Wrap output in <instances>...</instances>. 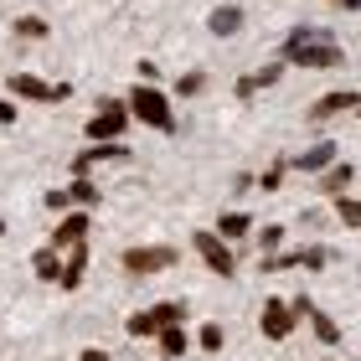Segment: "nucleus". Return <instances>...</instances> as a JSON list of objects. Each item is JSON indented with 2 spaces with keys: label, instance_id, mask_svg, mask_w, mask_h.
Segmentation results:
<instances>
[{
  "label": "nucleus",
  "instance_id": "423d86ee",
  "mask_svg": "<svg viewBox=\"0 0 361 361\" xmlns=\"http://www.w3.org/2000/svg\"><path fill=\"white\" fill-rule=\"evenodd\" d=\"M11 93L37 98V104H62L73 88H68V83H42V78H31V73H16V78H11Z\"/></svg>",
  "mask_w": 361,
  "mask_h": 361
},
{
  "label": "nucleus",
  "instance_id": "412c9836",
  "mask_svg": "<svg viewBox=\"0 0 361 361\" xmlns=\"http://www.w3.org/2000/svg\"><path fill=\"white\" fill-rule=\"evenodd\" d=\"M346 186H351V166H331V171H325V180H320V191H331V196H341Z\"/></svg>",
  "mask_w": 361,
  "mask_h": 361
},
{
  "label": "nucleus",
  "instance_id": "6e6552de",
  "mask_svg": "<svg viewBox=\"0 0 361 361\" xmlns=\"http://www.w3.org/2000/svg\"><path fill=\"white\" fill-rule=\"evenodd\" d=\"M294 264H305V269H325V264H331V253H325V248H305V253H269V258H264V274L294 269Z\"/></svg>",
  "mask_w": 361,
  "mask_h": 361
},
{
  "label": "nucleus",
  "instance_id": "dca6fc26",
  "mask_svg": "<svg viewBox=\"0 0 361 361\" xmlns=\"http://www.w3.org/2000/svg\"><path fill=\"white\" fill-rule=\"evenodd\" d=\"M294 166H300V171H331V166H336V145H325V140H320L315 150H305L300 160H294Z\"/></svg>",
  "mask_w": 361,
  "mask_h": 361
},
{
  "label": "nucleus",
  "instance_id": "9b49d317",
  "mask_svg": "<svg viewBox=\"0 0 361 361\" xmlns=\"http://www.w3.org/2000/svg\"><path fill=\"white\" fill-rule=\"evenodd\" d=\"M124 155H129V150H124L119 140H93V150H83V155H78V160H73V171L83 176L88 166H98V160H124Z\"/></svg>",
  "mask_w": 361,
  "mask_h": 361
},
{
  "label": "nucleus",
  "instance_id": "a211bd4d",
  "mask_svg": "<svg viewBox=\"0 0 361 361\" xmlns=\"http://www.w3.org/2000/svg\"><path fill=\"white\" fill-rule=\"evenodd\" d=\"M73 202H78V207H98V202H104V191H98V186H88V180L78 176L73 186H68V207H73Z\"/></svg>",
  "mask_w": 361,
  "mask_h": 361
},
{
  "label": "nucleus",
  "instance_id": "aec40b11",
  "mask_svg": "<svg viewBox=\"0 0 361 361\" xmlns=\"http://www.w3.org/2000/svg\"><path fill=\"white\" fill-rule=\"evenodd\" d=\"M160 351L166 356H186V331H180V325H166V331H160Z\"/></svg>",
  "mask_w": 361,
  "mask_h": 361
},
{
  "label": "nucleus",
  "instance_id": "7c9ffc66",
  "mask_svg": "<svg viewBox=\"0 0 361 361\" xmlns=\"http://www.w3.org/2000/svg\"><path fill=\"white\" fill-rule=\"evenodd\" d=\"M336 6H346V11H361V0H336Z\"/></svg>",
  "mask_w": 361,
  "mask_h": 361
},
{
  "label": "nucleus",
  "instance_id": "393cba45",
  "mask_svg": "<svg viewBox=\"0 0 361 361\" xmlns=\"http://www.w3.org/2000/svg\"><path fill=\"white\" fill-rule=\"evenodd\" d=\"M16 31H21V37H47V21H37V16H21V21H16Z\"/></svg>",
  "mask_w": 361,
  "mask_h": 361
},
{
  "label": "nucleus",
  "instance_id": "b1692460",
  "mask_svg": "<svg viewBox=\"0 0 361 361\" xmlns=\"http://www.w3.org/2000/svg\"><path fill=\"white\" fill-rule=\"evenodd\" d=\"M196 341H202V351H222V325H202V336H196Z\"/></svg>",
  "mask_w": 361,
  "mask_h": 361
},
{
  "label": "nucleus",
  "instance_id": "f3484780",
  "mask_svg": "<svg viewBox=\"0 0 361 361\" xmlns=\"http://www.w3.org/2000/svg\"><path fill=\"white\" fill-rule=\"evenodd\" d=\"M279 73H284V68H279V62H274V68H264V73H253V78H243V83H238V98H253L258 88H269V83H279Z\"/></svg>",
  "mask_w": 361,
  "mask_h": 361
},
{
  "label": "nucleus",
  "instance_id": "4be33fe9",
  "mask_svg": "<svg viewBox=\"0 0 361 361\" xmlns=\"http://www.w3.org/2000/svg\"><path fill=\"white\" fill-rule=\"evenodd\" d=\"M31 269H37L42 279H62V264H57V248H42L37 258H31Z\"/></svg>",
  "mask_w": 361,
  "mask_h": 361
},
{
  "label": "nucleus",
  "instance_id": "ddd939ff",
  "mask_svg": "<svg viewBox=\"0 0 361 361\" xmlns=\"http://www.w3.org/2000/svg\"><path fill=\"white\" fill-rule=\"evenodd\" d=\"M356 104H361L356 93H325L320 104L310 109V119H315V124H320V119H336V114H346V109H356Z\"/></svg>",
  "mask_w": 361,
  "mask_h": 361
},
{
  "label": "nucleus",
  "instance_id": "2eb2a0df",
  "mask_svg": "<svg viewBox=\"0 0 361 361\" xmlns=\"http://www.w3.org/2000/svg\"><path fill=\"white\" fill-rule=\"evenodd\" d=\"M83 269H88V253H83V243H73V258L62 264V279H57V284H62V289H78V284H83Z\"/></svg>",
  "mask_w": 361,
  "mask_h": 361
},
{
  "label": "nucleus",
  "instance_id": "6ab92c4d",
  "mask_svg": "<svg viewBox=\"0 0 361 361\" xmlns=\"http://www.w3.org/2000/svg\"><path fill=\"white\" fill-rule=\"evenodd\" d=\"M217 233H222V238H233V243H238L243 233H253V217H243V212H227V217L217 222Z\"/></svg>",
  "mask_w": 361,
  "mask_h": 361
},
{
  "label": "nucleus",
  "instance_id": "cd10ccee",
  "mask_svg": "<svg viewBox=\"0 0 361 361\" xmlns=\"http://www.w3.org/2000/svg\"><path fill=\"white\" fill-rule=\"evenodd\" d=\"M279 180H284V160H279V166H274L264 180H258V186H264V191H279Z\"/></svg>",
  "mask_w": 361,
  "mask_h": 361
},
{
  "label": "nucleus",
  "instance_id": "f257e3e1",
  "mask_svg": "<svg viewBox=\"0 0 361 361\" xmlns=\"http://www.w3.org/2000/svg\"><path fill=\"white\" fill-rule=\"evenodd\" d=\"M284 62L289 68H341V47L325 26H294L284 42Z\"/></svg>",
  "mask_w": 361,
  "mask_h": 361
},
{
  "label": "nucleus",
  "instance_id": "1a4fd4ad",
  "mask_svg": "<svg viewBox=\"0 0 361 361\" xmlns=\"http://www.w3.org/2000/svg\"><path fill=\"white\" fill-rule=\"evenodd\" d=\"M289 331H294V305L269 300V305H264V336H269V341H284Z\"/></svg>",
  "mask_w": 361,
  "mask_h": 361
},
{
  "label": "nucleus",
  "instance_id": "f8f14e48",
  "mask_svg": "<svg viewBox=\"0 0 361 361\" xmlns=\"http://www.w3.org/2000/svg\"><path fill=\"white\" fill-rule=\"evenodd\" d=\"M83 238H88V212H73V217H62V222H57L52 248H73V243H83Z\"/></svg>",
  "mask_w": 361,
  "mask_h": 361
},
{
  "label": "nucleus",
  "instance_id": "39448f33",
  "mask_svg": "<svg viewBox=\"0 0 361 361\" xmlns=\"http://www.w3.org/2000/svg\"><path fill=\"white\" fill-rule=\"evenodd\" d=\"M171 264H176V248H129L124 253V274H135V279L160 274V269H171Z\"/></svg>",
  "mask_w": 361,
  "mask_h": 361
},
{
  "label": "nucleus",
  "instance_id": "2f4dec72",
  "mask_svg": "<svg viewBox=\"0 0 361 361\" xmlns=\"http://www.w3.org/2000/svg\"><path fill=\"white\" fill-rule=\"evenodd\" d=\"M0 233H6V222H0Z\"/></svg>",
  "mask_w": 361,
  "mask_h": 361
},
{
  "label": "nucleus",
  "instance_id": "c85d7f7f",
  "mask_svg": "<svg viewBox=\"0 0 361 361\" xmlns=\"http://www.w3.org/2000/svg\"><path fill=\"white\" fill-rule=\"evenodd\" d=\"M0 124H16V104L11 98H0Z\"/></svg>",
  "mask_w": 361,
  "mask_h": 361
},
{
  "label": "nucleus",
  "instance_id": "c756f323",
  "mask_svg": "<svg viewBox=\"0 0 361 361\" xmlns=\"http://www.w3.org/2000/svg\"><path fill=\"white\" fill-rule=\"evenodd\" d=\"M78 361H109V351H98V346H88V351L78 356Z\"/></svg>",
  "mask_w": 361,
  "mask_h": 361
},
{
  "label": "nucleus",
  "instance_id": "5701e85b",
  "mask_svg": "<svg viewBox=\"0 0 361 361\" xmlns=\"http://www.w3.org/2000/svg\"><path fill=\"white\" fill-rule=\"evenodd\" d=\"M336 217L346 227H361V202H356V196H336Z\"/></svg>",
  "mask_w": 361,
  "mask_h": 361
},
{
  "label": "nucleus",
  "instance_id": "7ed1b4c3",
  "mask_svg": "<svg viewBox=\"0 0 361 361\" xmlns=\"http://www.w3.org/2000/svg\"><path fill=\"white\" fill-rule=\"evenodd\" d=\"M180 320H186V305L166 300V305H150L140 315H129V336H160L166 325H180Z\"/></svg>",
  "mask_w": 361,
  "mask_h": 361
},
{
  "label": "nucleus",
  "instance_id": "f03ea898",
  "mask_svg": "<svg viewBox=\"0 0 361 361\" xmlns=\"http://www.w3.org/2000/svg\"><path fill=\"white\" fill-rule=\"evenodd\" d=\"M129 114L145 119L150 129H160V135H171V129H176V114H171V104H166V93L150 88V83H140L135 93H129Z\"/></svg>",
  "mask_w": 361,
  "mask_h": 361
},
{
  "label": "nucleus",
  "instance_id": "bb28decb",
  "mask_svg": "<svg viewBox=\"0 0 361 361\" xmlns=\"http://www.w3.org/2000/svg\"><path fill=\"white\" fill-rule=\"evenodd\" d=\"M279 238H284V227H279V222H274V227H264V233H258V243H264V248H269V253L279 248Z\"/></svg>",
  "mask_w": 361,
  "mask_h": 361
},
{
  "label": "nucleus",
  "instance_id": "4468645a",
  "mask_svg": "<svg viewBox=\"0 0 361 361\" xmlns=\"http://www.w3.org/2000/svg\"><path fill=\"white\" fill-rule=\"evenodd\" d=\"M207 26L217 31V37H238V31H243V11H238V6H217Z\"/></svg>",
  "mask_w": 361,
  "mask_h": 361
},
{
  "label": "nucleus",
  "instance_id": "0eeeda50",
  "mask_svg": "<svg viewBox=\"0 0 361 361\" xmlns=\"http://www.w3.org/2000/svg\"><path fill=\"white\" fill-rule=\"evenodd\" d=\"M104 114H93L88 119V140H119L124 124H129V109L124 104H98Z\"/></svg>",
  "mask_w": 361,
  "mask_h": 361
},
{
  "label": "nucleus",
  "instance_id": "20e7f679",
  "mask_svg": "<svg viewBox=\"0 0 361 361\" xmlns=\"http://www.w3.org/2000/svg\"><path fill=\"white\" fill-rule=\"evenodd\" d=\"M196 253L207 258V269H212V274H222V279H233V274H238V258H233V248H227V238H222V233H196Z\"/></svg>",
  "mask_w": 361,
  "mask_h": 361
},
{
  "label": "nucleus",
  "instance_id": "a878e982",
  "mask_svg": "<svg viewBox=\"0 0 361 361\" xmlns=\"http://www.w3.org/2000/svg\"><path fill=\"white\" fill-rule=\"evenodd\" d=\"M202 88H207V78H202V73H186V78H180V98H196Z\"/></svg>",
  "mask_w": 361,
  "mask_h": 361
},
{
  "label": "nucleus",
  "instance_id": "9d476101",
  "mask_svg": "<svg viewBox=\"0 0 361 361\" xmlns=\"http://www.w3.org/2000/svg\"><path fill=\"white\" fill-rule=\"evenodd\" d=\"M294 310H300V315H310V325H315V336L325 341V346H341V325H336L331 315H320V310L310 305L305 294H300V300H294Z\"/></svg>",
  "mask_w": 361,
  "mask_h": 361
}]
</instances>
